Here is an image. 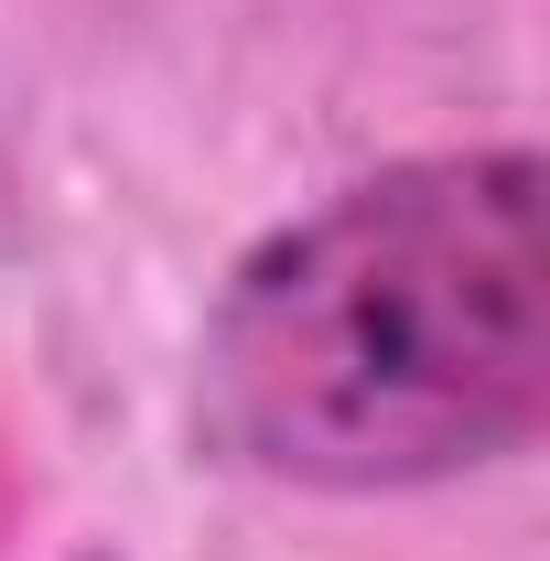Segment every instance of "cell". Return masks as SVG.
Listing matches in <instances>:
<instances>
[{
  "instance_id": "cell-1",
  "label": "cell",
  "mask_w": 550,
  "mask_h": 561,
  "mask_svg": "<svg viewBox=\"0 0 550 561\" xmlns=\"http://www.w3.org/2000/svg\"><path fill=\"white\" fill-rule=\"evenodd\" d=\"M550 195L529 140L421 151L271 227L206 313L195 432L302 496H411L550 421Z\"/></svg>"
}]
</instances>
